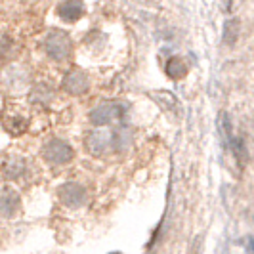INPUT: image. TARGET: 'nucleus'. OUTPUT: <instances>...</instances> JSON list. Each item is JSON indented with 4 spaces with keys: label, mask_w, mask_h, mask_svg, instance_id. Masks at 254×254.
I'll use <instances>...</instances> for the list:
<instances>
[{
    "label": "nucleus",
    "mask_w": 254,
    "mask_h": 254,
    "mask_svg": "<svg viewBox=\"0 0 254 254\" xmlns=\"http://www.w3.org/2000/svg\"><path fill=\"white\" fill-rule=\"evenodd\" d=\"M123 132H113V130H94L90 132L84 140L86 151H90L96 157H103L107 153H111L121 145Z\"/></svg>",
    "instance_id": "f257e3e1"
},
{
    "label": "nucleus",
    "mask_w": 254,
    "mask_h": 254,
    "mask_svg": "<svg viewBox=\"0 0 254 254\" xmlns=\"http://www.w3.org/2000/svg\"><path fill=\"white\" fill-rule=\"evenodd\" d=\"M71 50H73V42L64 31H50L44 38V52L56 62L67 60L71 56Z\"/></svg>",
    "instance_id": "f03ea898"
},
{
    "label": "nucleus",
    "mask_w": 254,
    "mask_h": 254,
    "mask_svg": "<svg viewBox=\"0 0 254 254\" xmlns=\"http://www.w3.org/2000/svg\"><path fill=\"white\" fill-rule=\"evenodd\" d=\"M125 113V107L119 102H103L100 105H96L92 111H90V123L96 125V127H105V125H111L113 121L121 119Z\"/></svg>",
    "instance_id": "7ed1b4c3"
},
{
    "label": "nucleus",
    "mask_w": 254,
    "mask_h": 254,
    "mask_svg": "<svg viewBox=\"0 0 254 254\" xmlns=\"http://www.w3.org/2000/svg\"><path fill=\"white\" fill-rule=\"evenodd\" d=\"M73 147L64 140H52L44 145L42 157L50 163V165H65L73 159Z\"/></svg>",
    "instance_id": "20e7f679"
},
{
    "label": "nucleus",
    "mask_w": 254,
    "mask_h": 254,
    "mask_svg": "<svg viewBox=\"0 0 254 254\" xmlns=\"http://www.w3.org/2000/svg\"><path fill=\"white\" fill-rule=\"evenodd\" d=\"M58 195H60L62 203L65 206H71V208H76V206H80V204L86 201V190L80 184H75V182L64 184L58 190Z\"/></svg>",
    "instance_id": "39448f33"
},
{
    "label": "nucleus",
    "mask_w": 254,
    "mask_h": 254,
    "mask_svg": "<svg viewBox=\"0 0 254 254\" xmlns=\"http://www.w3.org/2000/svg\"><path fill=\"white\" fill-rule=\"evenodd\" d=\"M62 86H64V90L67 94H73V96L84 94L88 90V76H86L84 71H80V69H71L64 76Z\"/></svg>",
    "instance_id": "423d86ee"
},
{
    "label": "nucleus",
    "mask_w": 254,
    "mask_h": 254,
    "mask_svg": "<svg viewBox=\"0 0 254 254\" xmlns=\"http://www.w3.org/2000/svg\"><path fill=\"white\" fill-rule=\"evenodd\" d=\"M19 204L21 201H19L17 191L10 190V188L0 191V216L2 218H12L19 210Z\"/></svg>",
    "instance_id": "0eeeda50"
},
{
    "label": "nucleus",
    "mask_w": 254,
    "mask_h": 254,
    "mask_svg": "<svg viewBox=\"0 0 254 254\" xmlns=\"http://www.w3.org/2000/svg\"><path fill=\"white\" fill-rule=\"evenodd\" d=\"M84 12V6L80 0H65L58 6V13L65 21H76Z\"/></svg>",
    "instance_id": "6e6552de"
},
{
    "label": "nucleus",
    "mask_w": 254,
    "mask_h": 254,
    "mask_svg": "<svg viewBox=\"0 0 254 254\" xmlns=\"http://www.w3.org/2000/svg\"><path fill=\"white\" fill-rule=\"evenodd\" d=\"M2 125H4V128L10 132V134H23L27 130V119H23L21 115H6L4 119H2Z\"/></svg>",
    "instance_id": "1a4fd4ad"
},
{
    "label": "nucleus",
    "mask_w": 254,
    "mask_h": 254,
    "mask_svg": "<svg viewBox=\"0 0 254 254\" xmlns=\"http://www.w3.org/2000/svg\"><path fill=\"white\" fill-rule=\"evenodd\" d=\"M29 98L33 103H50L52 98H54V90L48 84H37Z\"/></svg>",
    "instance_id": "9d476101"
},
{
    "label": "nucleus",
    "mask_w": 254,
    "mask_h": 254,
    "mask_svg": "<svg viewBox=\"0 0 254 254\" xmlns=\"http://www.w3.org/2000/svg\"><path fill=\"white\" fill-rule=\"evenodd\" d=\"M23 172H25L23 161H17V159L8 161V165H6V176H8L10 180H19L21 176H23Z\"/></svg>",
    "instance_id": "9b49d317"
},
{
    "label": "nucleus",
    "mask_w": 254,
    "mask_h": 254,
    "mask_svg": "<svg viewBox=\"0 0 254 254\" xmlns=\"http://www.w3.org/2000/svg\"><path fill=\"white\" fill-rule=\"evenodd\" d=\"M166 73L174 78H180V76L186 75V65L180 62V58H172L168 64H166Z\"/></svg>",
    "instance_id": "f8f14e48"
},
{
    "label": "nucleus",
    "mask_w": 254,
    "mask_h": 254,
    "mask_svg": "<svg viewBox=\"0 0 254 254\" xmlns=\"http://www.w3.org/2000/svg\"><path fill=\"white\" fill-rule=\"evenodd\" d=\"M13 50V40L8 35H0V60H6Z\"/></svg>",
    "instance_id": "ddd939ff"
},
{
    "label": "nucleus",
    "mask_w": 254,
    "mask_h": 254,
    "mask_svg": "<svg viewBox=\"0 0 254 254\" xmlns=\"http://www.w3.org/2000/svg\"><path fill=\"white\" fill-rule=\"evenodd\" d=\"M237 21H229L228 25H226V31H224V38L228 40L229 44H233L235 42V38H237Z\"/></svg>",
    "instance_id": "4468645a"
}]
</instances>
